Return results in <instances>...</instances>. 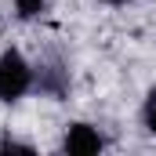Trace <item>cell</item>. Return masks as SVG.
Segmentation results:
<instances>
[{
	"label": "cell",
	"mask_w": 156,
	"mask_h": 156,
	"mask_svg": "<svg viewBox=\"0 0 156 156\" xmlns=\"http://www.w3.org/2000/svg\"><path fill=\"white\" fill-rule=\"evenodd\" d=\"M11 7H15L18 22H37L51 11V0H11Z\"/></svg>",
	"instance_id": "277c9868"
},
{
	"label": "cell",
	"mask_w": 156,
	"mask_h": 156,
	"mask_svg": "<svg viewBox=\"0 0 156 156\" xmlns=\"http://www.w3.org/2000/svg\"><path fill=\"white\" fill-rule=\"evenodd\" d=\"M102 149H105V138L87 120H73L62 134V153H69V156H98Z\"/></svg>",
	"instance_id": "7a4b0ae2"
},
{
	"label": "cell",
	"mask_w": 156,
	"mask_h": 156,
	"mask_svg": "<svg viewBox=\"0 0 156 156\" xmlns=\"http://www.w3.org/2000/svg\"><path fill=\"white\" fill-rule=\"evenodd\" d=\"M0 153H33V142H22L15 134H4L0 138Z\"/></svg>",
	"instance_id": "8992f818"
},
{
	"label": "cell",
	"mask_w": 156,
	"mask_h": 156,
	"mask_svg": "<svg viewBox=\"0 0 156 156\" xmlns=\"http://www.w3.org/2000/svg\"><path fill=\"white\" fill-rule=\"evenodd\" d=\"M33 87H37V66H33L18 47H4V51H0V102L15 105V102H22Z\"/></svg>",
	"instance_id": "6da1fadb"
},
{
	"label": "cell",
	"mask_w": 156,
	"mask_h": 156,
	"mask_svg": "<svg viewBox=\"0 0 156 156\" xmlns=\"http://www.w3.org/2000/svg\"><path fill=\"white\" fill-rule=\"evenodd\" d=\"M142 123H145V131L156 138V87L145 94V102H142Z\"/></svg>",
	"instance_id": "5b68a950"
},
{
	"label": "cell",
	"mask_w": 156,
	"mask_h": 156,
	"mask_svg": "<svg viewBox=\"0 0 156 156\" xmlns=\"http://www.w3.org/2000/svg\"><path fill=\"white\" fill-rule=\"evenodd\" d=\"M33 91L55 98V102H62V98L69 94V69H66V62H58V58H40L37 62V87H33Z\"/></svg>",
	"instance_id": "3957f363"
},
{
	"label": "cell",
	"mask_w": 156,
	"mask_h": 156,
	"mask_svg": "<svg viewBox=\"0 0 156 156\" xmlns=\"http://www.w3.org/2000/svg\"><path fill=\"white\" fill-rule=\"evenodd\" d=\"M98 4H105V7H127V4H134V0H98Z\"/></svg>",
	"instance_id": "52a82bcc"
}]
</instances>
